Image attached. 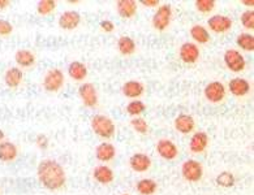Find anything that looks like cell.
Masks as SVG:
<instances>
[{"label":"cell","mask_w":254,"mask_h":195,"mask_svg":"<svg viewBox=\"0 0 254 195\" xmlns=\"http://www.w3.org/2000/svg\"><path fill=\"white\" fill-rule=\"evenodd\" d=\"M130 125H132L133 130L141 136H146L149 134V124L143 117H133L130 120Z\"/></svg>","instance_id":"32"},{"label":"cell","mask_w":254,"mask_h":195,"mask_svg":"<svg viewBox=\"0 0 254 195\" xmlns=\"http://www.w3.org/2000/svg\"><path fill=\"white\" fill-rule=\"evenodd\" d=\"M35 61V55L33 51L28 49H20L14 52V63L17 64L18 68H32L34 66Z\"/></svg>","instance_id":"24"},{"label":"cell","mask_w":254,"mask_h":195,"mask_svg":"<svg viewBox=\"0 0 254 195\" xmlns=\"http://www.w3.org/2000/svg\"><path fill=\"white\" fill-rule=\"evenodd\" d=\"M65 82V76L59 68H51L46 72L42 80L43 90L47 93H58L63 89Z\"/></svg>","instance_id":"3"},{"label":"cell","mask_w":254,"mask_h":195,"mask_svg":"<svg viewBox=\"0 0 254 195\" xmlns=\"http://www.w3.org/2000/svg\"><path fill=\"white\" fill-rule=\"evenodd\" d=\"M11 0H0V12L5 11L11 7Z\"/></svg>","instance_id":"39"},{"label":"cell","mask_w":254,"mask_h":195,"mask_svg":"<svg viewBox=\"0 0 254 195\" xmlns=\"http://www.w3.org/2000/svg\"><path fill=\"white\" fill-rule=\"evenodd\" d=\"M207 26L212 33L224 34L232 29L233 21L230 16H226V14H212L207 20Z\"/></svg>","instance_id":"9"},{"label":"cell","mask_w":254,"mask_h":195,"mask_svg":"<svg viewBox=\"0 0 254 195\" xmlns=\"http://www.w3.org/2000/svg\"><path fill=\"white\" fill-rule=\"evenodd\" d=\"M78 97L87 108H95L99 103L97 87L91 82H82L78 87Z\"/></svg>","instance_id":"8"},{"label":"cell","mask_w":254,"mask_h":195,"mask_svg":"<svg viewBox=\"0 0 254 195\" xmlns=\"http://www.w3.org/2000/svg\"><path fill=\"white\" fill-rule=\"evenodd\" d=\"M66 70H68V76L76 82H84L86 80L87 74H89L87 66L82 61H78V60L70 61Z\"/></svg>","instance_id":"23"},{"label":"cell","mask_w":254,"mask_h":195,"mask_svg":"<svg viewBox=\"0 0 254 195\" xmlns=\"http://www.w3.org/2000/svg\"><path fill=\"white\" fill-rule=\"evenodd\" d=\"M241 25L247 30H254V11L253 9H247L244 11L240 16Z\"/></svg>","instance_id":"34"},{"label":"cell","mask_w":254,"mask_h":195,"mask_svg":"<svg viewBox=\"0 0 254 195\" xmlns=\"http://www.w3.org/2000/svg\"><path fill=\"white\" fill-rule=\"evenodd\" d=\"M34 143L35 146H37V148H39L41 151H46L50 147L49 137L46 136V134H43V133H41V134H38V136L35 137Z\"/></svg>","instance_id":"35"},{"label":"cell","mask_w":254,"mask_h":195,"mask_svg":"<svg viewBox=\"0 0 254 195\" xmlns=\"http://www.w3.org/2000/svg\"><path fill=\"white\" fill-rule=\"evenodd\" d=\"M99 28H101L105 33H112L115 30V24H114L111 20H102V21L99 22Z\"/></svg>","instance_id":"37"},{"label":"cell","mask_w":254,"mask_h":195,"mask_svg":"<svg viewBox=\"0 0 254 195\" xmlns=\"http://www.w3.org/2000/svg\"><path fill=\"white\" fill-rule=\"evenodd\" d=\"M93 177L98 184L107 186V185H111L115 181V172L106 164H99L93 169Z\"/></svg>","instance_id":"17"},{"label":"cell","mask_w":254,"mask_h":195,"mask_svg":"<svg viewBox=\"0 0 254 195\" xmlns=\"http://www.w3.org/2000/svg\"><path fill=\"white\" fill-rule=\"evenodd\" d=\"M122 195H129V194H122Z\"/></svg>","instance_id":"43"},{"label":"cell","mask_w":254,"mask_h":195,"mask_svg":"<svg viewBox=\"0 0 254 195\" xmlns=\"http://www.w3.org/2000/svg\"><path fill=\"white\" fill-rule=\"evenodd\" d=\"M126 111L129 116H132V119L133 117H141V115L146 112V104L139 99H134L127 104Z\"/></svg>","instance_id":"29"},{"label":"cell","mask_w":254,"mask_h":195,"mask_svg":"<svg viewBox=\"0 0 254 195\" xmlns=\"http://www.w3.org/2000/svg\"><path fill=\"white\" fill-rule=\"evenodd\" d=\"M136 190L139 195H154L158 190V184L153 178H142L137 182Z\"/></svg>","instance_id":"27"},{"label":"cell","mask_w":254,"mask_h":195,"mask_svg":"<svg viewBox=\"0 0 254 195\" xmlns=\"http://www.w3.org/2000/svg\"><path fill=\"white\" fill-rule=\"evenodd\" d=\"M123 95L128 99H139L145 93V85L141 81L137 80H129L122 86Z\"/></svg>","instance_id":"18"},{"label":"cell","mask_w":254,"mask_h":195,"mask_svg":"<svg viewBox=\"0 0 254 195\" xmlns=\"http://www.w3.org/2000/svg\"><path fill=\"white\" fill-rule=\"evenodd\" d=\"M189 34H190L191 39L195 42V45H197V43H198V45H206V43H209L210 39H211V35H210L207 28L199 24L193 25V26L189 29Z\"/></svg>","instance_id":"25"},{"label":"cell","mask_w":254,"mask_h":195,"mask_svg":"<svg viewBox=\"0 0 254 195\" xmlns=\"http://www.w3.org/2000/svg\"><path fill=\"white\" fill-rule=\"evenodd\" d=\"M68 3H69V4H78L80 1H78V0H68Z\"/></svg>","instance_id":"42"},{"label":"cell","mask_w":254,"mask_h":195,"mask_svg":"<svg viewBox=\"0 0 254 195\" xmlns=\"http://www.w3.org/2000/svg\"><path fill=\"white\" fill-rule=\"evenodd\" d=\"M181 176L185 181L191 184L199 182L203 177V165L198 160L188 159L181 164Z\"/></svg>","instance_id":"6"},{"label":"cell","mask_w":254,"mask_h":195,"mask_svg":"<svg viewBox=\"0 0 254 195\" xmlns=\"http://www.w3.org/2000/svg\"><path fill=\"white\" fill-rule=\"evenodd\" d=\"M118 49L123 56H130L136 52L137 45L134 39L129 35H122L118 39Z\"/></svg>","instance_id":"26"},{"label":"cell","mask_w":254,"mask_h":195,"mask_svg":"<svg viewBox=\"0 0 254 195\" xmlns=\"http://www.w3.org/2000/svg\"><path fill=\"white\" fill-rule=\"evenodd\" d=\"M155 148H157L158 155L164 160H175L179 156V147L176 146V143L167 138H162L158 141Z\"/></svg>","instance_id":"11"},{"label":"cell","mask_w":254,"mask_h":195,"mask_svg":"<svg viewBox=\"0 0 254 195\" xmlns=\"http://www.w3.org/2000/svg\"><path fill=\"white\" fill-rule=\"evenodd\" d=\"M90 125L93 132L95 133V136H98L99 138H102V140L108 141L115 136V122H114L112 119H110L108 116L101 115V113L94 115L90 120Z\"/></svg>","instance_id":"2"},{"label":"cell","mask_w":254,"mask_h":195,"mask_svg":"<svg viewBox=\"0 0 254 195\" xmlns=\"http://www.w3.org/2000/svg\"><path fill=\"white\" fill-rule=\"evenodd\" d=\"M241 4L247 5L248 8H253L254 7V0H241Z\"/></svg>","instance_id":"40"},{"label":"cell","mask_w":254,"mask_h":195,"mask_svg":"<svg viewBox=\"0 0 254 195\" xmlns=\"http://www.w3.org/2000/svg\"><path fill=\"white\" fill-rule=\"evenodd\" d=\"M224 65L232 73H241L247 68V60L239 49H228L224 51L223 55Z\"/></svg>","instance_id":"4"},{"label":"cell","mask_w":254,"mask_h":195,"mask_svg":"<svg viewBox=\"0 0 254 195\" xmlns=\"http://www.w3.org/2000/svg\"><path fill=\"white\" fill-rule=\"evenodd\" d=\"M13 33V25L8 20L0 18V37H8Z\"/></svg>","instance_id":"36"},{"label":"cell","mask_w":254,"mask_h":195,"mask_svg":"<svg viewBox=\"0 0 254 195\" xmlns=\"http://www.w3.org/2000/svg\"><path fill=\"white\" fill-rule=\"evenodd\" d=\"M228 90L236 98H243L249 94L251 91V82L243 77H235L228 82Z\"/></svg>","instance_id":"16"},{"label":"cell","mask_w":254,"mask_h":195,"mask_svg":"<svg viewBox=\"0 0 254 195\" xmlns=\"http://www.w3.org/2000/svg\"><path fill=\"white\" fill-rule=\"evenodd\" d=\"M201 51L194 42H184L179 49V57L184 64H195L198 61Z\"/></svg>","instance_id":"10"},{"label":"cell","mask_w":254,"mask_h":195,"mask_svg":"<svg viewBox=\"0 0 254 195\" xmlns=\"http://www.w3.org/2000/svg\"><path fill=\"white\" fill-rule=\"evenodd\" d=\"M209 143L210 138L207 133L195 132L193 133V136L190 137V141H189V150L191 153L199 155V153H203L207 150Z\"/></svg>","instance_id":"14"},{"label":"cell","mask_w":254,"mask_h":195,"mask_svg":"<svg viewBox=\"0 0 254 195\" xmlns=\"http://www.w3.org/2000/svg\"><path fill=\"white\" fill-rule=\"evenodd\" d=\"M5 140V133H4L3 129H0V143L3 142Z\"/></svg>","instance_id":"41"},{"label":"cell","mask_w":254,"mask_h":195,"mask_svg":"<svg viewBox=\"0 0 254 195\" xmlns=\"http://www.w3.org/2000/svg\"><path fill=\"white\" fill-rule=\"evenodd\" d=\"M18 147L12 141L4 140L0 143V161L4 164H11L17 160L18 157Z\"/></svg>","instance_id":"15"},{"label":"cell","mask_w":254,"mask_h":195,"mask_svg":"<svg viewBox=\"0 0 254 195\" xmlns=\"http://www.w3.org/2000/svg\"><path fill=\"white\" fill-rule=\"evenodd\" d=\"M215 0H195L194 1L195 9L201 13H210L215 9Z\"/></svg>","instance_id":"33"},{"label":"cell","mask_w":254,"mask_h":195,"mask_svg":"<svg viewBox=\"0 0 254 195\" xmlns=\"http://www.w3.org/2000/svg\"><path fill=\"white\" fill-rule=\"evenodd\" d=\"M139 4L143 5L145 8L153 9V8H158L160 5L159 0H139Z\"/></svg>","instance_id":"38"},{"label":"cell","mask_w":254,"mask_h":195,"mask_svg":"<svg viewBox=\"0 0 254 195\" xmlns=\"http://www.w3.org/2000/svg\"><path fill=\"white\" fill-rule=\"evenodd\" d=\"M172 21V5L168 3L160 4L151 18V25L158 32H164Z\"/></svg>","instance_id":"5"},{"label":"cell","mask_w":254,"mask_h":195,"mask_svg":"<svg viewBox=\"0 0 254 195\" xmlns=\"http://www.w3.org/2000/svg\"><path fill=\"white\" fill-rule=\"evenodd\" d=\"M58 24H59V28L66 30V32H70V30H74L80 26L81 24V14L78 13L74 9H69V11H65L60 14L59 20H58Z\"/></svg>","instance_id":"13"},{"label":"cell","mask_w":254,"mask_h":195,"mask_svg":"<svg viewBox=\"0 0 254 195\" xmlns=\"http://www.w3.org/2000/svg\"><path fill=\"white\" fill-rule=\"evenodd\" d=\"M151 165H153L151 157L146 153L136 152L129 157V167L133 172H137V173H145L151 168Z\"/></svg>","instance_id":"12"},{"label":"cell","mask_w":254,"mask_h":195,"mask_svg":"<svg viewBox=\"0 0 254 195\" xmlns=\"http://www.w3.org/2000/svg\"><path fill=\"white\" fill-rule=\"evenodd\" d=\"M37 178L49 192H59L65 186L66 173L63 165L54 159H43L37 167Z\"/></svg>","instance_id":"1"},{"label":"cell","mask_w":254,"mask_h":195,"mask_svg":"<svg viewBox=\"0 0 254 195\" xmlns=\"http://www.w3.org/2000/svg\"><path fill=\"white\" fill-rule=\"evenodd\" d=\"M56 9L55 0H39L37 3V13L41 16H49Z\"/></svg>","instance_id":"31"},{"label":"cell","mask_w":254,"mask_h":195,"mask_svg":"<svg viewBox=\"0 0 254 195\" xmlns=\"http://www.w3.org/2000/svg\"><path fill=\"white\" fill-rule=\"evenodd\" d=\"M4 84L7 85V87L9 89H17L20 85L22 84L24 81V70L21 68L16 66H9L5 73H4Z\"/></svg>","instance_id":"19"},{"label":"cell","mask_w":254,"mask_h":195,"mask_svg":"<svg viewBox=\"0 0 254 195\" xmlns=\"http://www.w3.org/2000/svg\"><path fill=\"white\" fill-rule=\"evenodd\" d=\"M138 3L134 0H119L116 3V12L124 20H130L137 14Z\"/></svg>","instance_id":"22"},{"label":"cell","mask_w":254,"mask_h":195,"mask_svg":"<svg viewBox=\"0 0 254 195\" xmlns=\"http://www.w3.org/2000/svg\"><path fill=\"white\" fill-rule=\"evenodd\" d=\"M174 126L180 134H190L195 129V120L188 113H180L175 119Z\"/></svg>","instance_id":"20"},{"label":"cell","mask_w":254,"mask_h":195,"mask_svg":"<svg viewBox=\"0 0 254 195\" xmlns=\"http://www.w3.org/2000/svg\"><path fill=\"white\" fill-rule=\"evenodd\" d=\"M236 45L247 52L254 51V35L252 33H240L236 38Z\"/></svg>","instance_id":"28"},{"label":"cell","mask_w":254,"mask_h":195,"mask_svg":"<svg viewBox=\"0 0 254 195\" xmlns=\"http://www.w3.org/2000/svg\"><path fill=\"white\" fill-rule=\"evenodd\" d=\"M215 182L218 186H220V188L230 189L236 185V177H235V174H233L232 172L223 171L216 176Z\"/></svg>","instance_id":"30"},{"label":"cell","mask_w":254,"mask_h":195,"mask_svg":"<svg viewBox=\"0 0 254 195\" xmlns=\"http://www.w3.org/2000/svg\"><path fill=\"white\" fill-rule=\"evenodd\" d=\"M95 157L101 163H110L116 157V147L110 142L99 143L95 148Z\"/></svg>","instance_id":"21"},{"label":"cell","mask_w":254,"mask_h":195,"mask_svg":"<svg viewBox=\"0 0 254 195\" xmlns=\"http://www.w3.org/2000/svg\"><path fill=\"white\" fill-rule=\"evenodd\" d=\"M203 95H205L206 100L212 103V104H218L222 103L226 99L227 89L223 82L220 81H212L206 85L203 89Z\"/></svg>","instance_id":"7"}]
</instances>
